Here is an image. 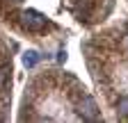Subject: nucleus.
Listing matches in <instances>:
<instances>
[{
    "label": "nucleus",
    "mask_w": 128,
    "mask_h": 123,
    "mask_svg": "<svg viewBox=\"0 0 128 123\" xmlns=\"http://www.w3.org/2000/svg\"><path fill=\"white\" fill-rule=\"evenodd\" d=\"M78 107H80L82 119H87V121H98V107H96V100L92 96H82Z\"/></svg>",
    "instance_id": "obj_1"
},
{
    "label": "nucleus",
    "mask_w": 128,
    "mask_h": 123,
    "mask_svg": "<svg viewBox=\"0 0 128 123\" xmlns=\"http://www.w3.org/2000/svg\"><path fill=\"white\" fill-rule=\"evenodd\" d=\"M37 62H39V53H34V50H30V53L23 55V66H25V68H32Z\"/></svg>",
    "instance_id": "obj_3"
},
{
    "label": "nucleus",
    "mask_w": 128,
    "mask_h": 123,
    "mask_svg": "<svg viewBox=\"0 0 128 123\" xmlns=\"http://www.w3.org/2000/svg\"><path fill=\"white\" fill-rule=\"evenodd\" d=\"M117 110H119V114H121V116H128V96L119 98V103H117Z\"/></svg>",
    "instance_id": "obj_4"
},
{
    "label": "nucleus",
    "mask_w": 128,
    "mask_h": 123,
    "mask_svg": "<svg viewBox=\"0 0 128 123\" xmlns=\"http://www.w3.org/2000/svg\"><path fill=\"white\" fill-rule=\"evenodd\" d=\"M5 78H7V71H5V68H0V87L5 84Z\"/></svg>",
    "instance_id": "obj_5"
},
{
    "label": "nucleus",
    "mask_w": 128,
    "mask_h": 123,
    "mask_svg": "<svg viewBox=\"0 0 128 123\" xmlns=\"http://www.w3.org/2000/svg\"><path fill=\"white\" fill-rule=\"evenodd\" d=\"M126 46H128V37H126Z\"/></svg>",
    "instance_id": "obj_6"
},
{
    "label": "nucleus",
    "mask_w": 128,
    "mask_h": 123,
    "mask_svg": "<svg viewBox=\"0 0 128 123\" xmlns=\"http://www.w3.org/2000/svg\"><path fill=\"white\" fill-rule=\"evenodd\" d=\"M21 18H23V25L28 30H41L46 25V18L41 16V14H37V11H25Z\"/></svg>",
    "instance_id": "obj_2"
}]
</instances>
